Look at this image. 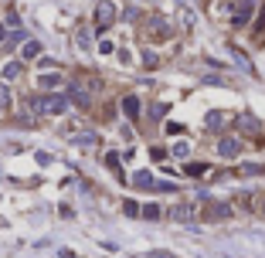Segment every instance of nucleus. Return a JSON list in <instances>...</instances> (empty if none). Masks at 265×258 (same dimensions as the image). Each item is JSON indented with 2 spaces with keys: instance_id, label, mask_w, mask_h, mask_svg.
<instances>
[{
  "instance_id": "obj_24",
  "label": "nucleus",
  "mask_w": 265,
  "mask_h": 258,
  "mask_svg": "<svg viewBox=\"0 0 265 258\" xmlns=\"http://www.w3.org/2000/svg\"><path fill=\"white\" fill-rule=\"evenodd\" d=\"M123 211H126V214H143V207H136L132 201H126V204H123Z\"/></svg>"
},
{
  "instance_id": "obj_1",
  "label": "nucleus",
  "mask_w": 265,
  "mask_h": 258,
  "mask_svg": "<svg viewBox=\"0 0 265 258\" xmlns=\"http://www.w3.org/2000/svg\"><path fill=\"white\" fill-rule=\"evenodd\" d=\"M68 95H41L34 99V109L38 112H48V116H61V112H68Z\"/></svg>"
},
{
  "instance_id": "obj_27",
  "label": "nucleus",
  "mask_w": 265,
  "mask_h": 258,
  "mask_svg": "<svg viewBox=\"0 0 265 258\" xmlns=\"http://www.w3.org/2000/svg\"><path fill=\"white\" fill-rule=\"evenodd\" d=\"M255 27H265V7H262V14H259V24Z\"/></svg>"
},
{
  "instance_id": "obj_29",
  "label": "nucleus",
  "mask_w": 265,
  "mask_h": 258,
  "mask_svg": "<svg viewBox=\"0 0 265 258\" xmlns=\"http://www.w3.org/2000/svg\"><path fill=\"white\" fill-rule=\"evenodd\" d=\"M262 214H265V204H262Z\"/></svg>"
},
{
  "instance_id": "obj_10",
  "label": "nucleus",
  "mask_w": 265,
  "mask_h": 258,
  "mask_svg": "<svg viewBox=\"0 0 265 258\" xmlns=\"http://www.w3.org/2000/svg\"><path fill=\"white\" fill-rule=\"evenodd\" d=\"M150 27H153V31H150L153 37H167V20H163V17H153Z\"/></svg>"
},
{
  "instance_id": "obj_11",
  "label": "nucleus",
  "mask_w": 265,
  "mask_h": 258,
  "mask_svg": "<svg viewBox=\"0 0 265 258\" xmlns=\"http://www.w3.org/2000/svg\"><path fill=\"white\" fill-rule=\"evenodd\" d=\"M75 143H78V146H82V149H92L95 143H99V136H95V132H82V136H78Z\"/></svg>"
},
{
  "instance_id": "obj_2",
  "label": "nucleus",
  "mask_w": 265,
  "mask_h": 258,
  "mask_svg": "<svg viewBox=\"0 0 265 258\" xmlns=\"http://www.w3.org/2000/svg\"><path fill=\"white\" fill-rule=\"evenodd\" d=\"M113 20H116V3L99 0V3H95V27H99V31H106Z\"/></svg>"
},
{
  "instance_id": "obj_28",
  "label": "nucleus",
  "mask_w": 265,
  "mask_h": 258,
  "mask_svg": "<svg viewBox=\"0 0 265 258\" xmlns=\"http://www.w3.org/2000/svg\"><path fill=\"white\" fill-rule=\"evenodd\" d=\"M3 41H7V27H0V48H3Z\"/></svg>"
},
{
  "instance_id": "obj_15",
  "label": "nucleus",
  "mask_w": 265,
  "mask_h": 258,
  "mask_svg": "<svg viewBox=\"0 0 265 258\" xmlns=\"http://www.w3.org/2000/svg\"><path fill=\"white\" fill-rule=\"evenodd\" d=\"M106 166L113 170L116 177H123V166H119V156H116V153H109V156H106Z\"/></svg>"
},
{
  "instance_id": "obj_14",
  "label": "nucleus",
  "mask_w": 265,
  "mask_h": 258,
  "mask_svg": "<svg viewBox=\"0 0 265 258\" xmlns=\"http://www.w3.org/2000/svg\"><path fill=\"white\" fill-rule=\"evenodd\" d=\"M238 126H242V129H259V119H255V116H245V112H242V116H238Z\"/></svg>"
},
{
  "instance_id": "obj_18",
  "label": "nucleus",
  "mask_w": 265,
  "mask_h": 258,
  "mask_svg": "<svg viewBox=\"0 0 265 258\" xmlns=\"http://www.w3.org/2000/svg\"><path fill=\"white\" fill-rule=\"evenodd\" d=\"M143 218H146V221H156V218H160V207H156V204H146V207H143Z\"/></svg>"
},
{
  "instance_id": "obj_19",
  "label": "nucleus",
  "mask_w": 265,
  "mask_h": 258,
  "mask_svg": "<svg viewBox=\"0 0 265 258\" xmlns=\"http://www.w3.org/2000/svg\"><path fill=\"white\" fill-rule=\"evenodd\" d=\"M7 106H10V89L0 85V109H7Z\"/></svg>"
},
{
  "instance_id": "obj_23",
  "label": "nucleus",
  "mask_w": 265,
  "mask_h": 258,
  "mask_svg": "<svg viewBox=\"0 0 265 258\" xmlns=\"http://www.w3.org/2000/svg\"><path fill=\"white\" fill-rule=\"evenodd\" d=\"M231 51H235V48H231ZM235 61H238V65H242V68H245V72H252V65H248V58L242 55V51H235Z\"/></svg>"
},
{
  "instance_id": "obj_8",
  "label": "nucleus",
  "mask_w": 265,
  "mask_h": 258,
  "mask_svg": "<svg viewBox=\"0 0 265 258\" xmlns=\"http://www.w3.org/2000/svg\"><path fill=\"white\" fill-rule=\"evenodd\" d=\"M252 7H255V3L242 0V3L235 7V24H248V17H252Z\"/></svg>"
},
{
  "instance_id": "obj_12",
  "label": "nucleus",
  "mask_w": 265,
  "mask_h": 258,
  "mask_svg": "<svg viewBox=\"0 0 265 258\" xmlns=\"http://www.w3.org/2000/svg\"><path fill=\"white\" fill-rule=\"evenodd\" d=\"M132 184H136V187H153V173H146V170H139V173L132 177Z\"/></svg>"
},
{
  "instance_id": "obj_4",
  "label": "nucleus",
  "mask_w": 265,
  "mask_h": 258,
  "mask_svg": "<svg viewBox=\"0 0 265 258\" xmlns=\"http://www.w3.org/2000/svg\"><path fill=\"white\" fill-rule=\"evenodd\" d=\"M170 218L173 221H194V207L190 204H177V207H170Z\"/></svg>"
},
{
  "instance_id": "obj_17",
  "label": "nucleus",
  "mask_w": 265,
  "mask_h": 258,
  "mask_svg": "<svg viewBox=\"0 0 265 258\" xmlns=\"http://www.w3.org/2000/svg\"><path fill=\"white\" fill-rule=\"evenodd\" d=\"M41 55V44L38 41H27V44H24V58H38Z\"/></svg>"
},
{
  "instance_id": "obj_26",
  "label": "nucleus",
  "mask_w": 265,
  "mask_h": 258,
  "mask_svg": "<svg viewBox=\"0 0 265 258\" xmlns=\"http://www.w3.org/2000/svg\"><path fill=\"white\" fill-rule=\"evenodd\" d=\"M143 61H146V68H153V65H156V55H153V51H146V55H143Z\"/></svg>"
},
{
  "instance_id": "obj_16",
  "label": "nucleus",
  "mask_w": 265,
  "mask_h": 258,
  "mask_svg": "<svg viewBox=\"0 0 265 258\" xmlns=\"http://www.w3.org/2000/svg\"><path fill=\"white\" fill-rule=\"evenodd\" d=\"M242 173L245 177H259V173H265V163H248V166H242Z\"/></svg>"
},
{
  "instance_id": "obj_5",
  "label": "nucleus",
  "mask_w": 265,
  "mask_h": 258,
  "mask_svg": "<svg viewBox=\"0 0 265 258\" xmlns=\"http://www.w3.org/2000/svg\"><path fill=\"white\" fill-rule=\"evenodd\" d=\"M24 31H20V27H14V31H10V34H7V41H3V51H14V48H17V44H27V41H24Z\"/></svg>"
},
{
  "instance_id": "obj_13",
  "label": "nucleus",
  "mask_w": 265,
  "mask_h": 258,
  "mask_svg": "<svg viewBox=\"0 0 265 258\" xmlns=\"http://www.w3.org/2000/svg\"><path fill=\"white\" fill-rule=\"evenodd\" d=\"M184 170H187V177H204V173H208V163H187Z\"/></svg>"
},
{
  "instance_id": "obj_7",
  "label": "nucleus",
  "mask_w": 265,
  "mask_h": 258,
  "mask_svg": "<svg viewBox=\"0 0 265 258\" xmlns=\"http://www.w3.org/2000/svg\"><path fill=\"white\" fill-rule=\"evenodd\" d=\"M123 112H126L130 119H139V116H143V112H139V99H136V95H126V99H123Z\"/></svg>"
},
{
  "instance_id": "obj_21",
  "label": "nucleus",
  "mask_w": 265,
  "mask_h": 258,
  "mask_svg": "<svg viewBox=\"0 0 265 258\" xmlns=\"http://www.w3.org/2000/svg\"><path fill=\"white\" fill-rule=\"evenodd\" d=\"M20 75V65L17 61H14V65H7V68H3V78H17Z\"/></svg>"
},
{
  "instance_id": "obj_6",
  "label": "nucleus",
  "mask_w": 265,
  "mask_h": 258,
  "mask_svg": "<svg viewBox=\"0 0 265 258\" xmlns=\"http://www.w3.org/2000/svg\"><path fill=\"white\" fill-rule=\"evenodd\" d=\"M68 99H72L75 106H82V109H89V92H85L82 85H72V89H68Z\"/></svg>"
},
{
  "instance_id": "obj_25",
  "label": "nucleus",
  "mask_w": 265,
  "mask_h": 258,
  "mask_svg": "<svg viewBox=\"0 0 265 258\" xmlns=\"http://www.w3.org/2000/svg\"><path fill=\"white\" fill-rule=\"evenodd\" d=\"M187 153H190L187 143H177V146H173V156H187Z\"/></svg>"
},
{
  "instance_id": "obj_9",
  "label": "nucleus",
  "mask_w": 265,
  "mask_h": 258,
  "mask_svg": "<svg viewBox=\"0 0 265 258\" xmlns=\"http://www.w3.org/2000/svg\"><path fill=\"white\" fill-rule=\"evenodd\" d=\"M208 218H231V207H228V204H211Z\"/></svg>"
},
{
  "instance_id": "obj_20",
  "label": "nucleus",
  "mask_w": 265,
  "mask_h": 258,
  "mask_svg": "<svg viewBox=\"0 0 265 258\" xmlns=\"http://www.w3.org/2000/svg\"><path fill=\"white\" fill-rule=\"evenodd\" d=\"M221 123H225V119H221V112H208V126L211 129H218Z\"/></svg>"
},
{
  "instance_id": "obj_3",
  "label": "nucleus",
  "mask_w": 265,
  "mask_h": 258,
  "mask_svg": "<svg viewBox=\"0 0 265 258\" xmlns=\"http://www.w3.org/2000/svg\"><path fill=\"white\" fill-rule=\"evenodd\" d=\"M218 153H221V156H228V160H231V156H238V153H242V139H231V136H225V139L218 143Z\"/></svg>"
},
{
  "instance_id": "obj_22",
  "label": "nucleus",
  "mask_w": 265,
  "mask_h": 258,
  "mask_svg": "<svg viewBox=\"0 0 265 258\" xmlns=\"http://www.w3.org/2000/svg\"><path fill=\"white\" fill-rule=\"evenodd\" d=\"M75 41H78V48H92V37L85 34V31H78V37H75Z\"/></svg>"
}]
</instances>
